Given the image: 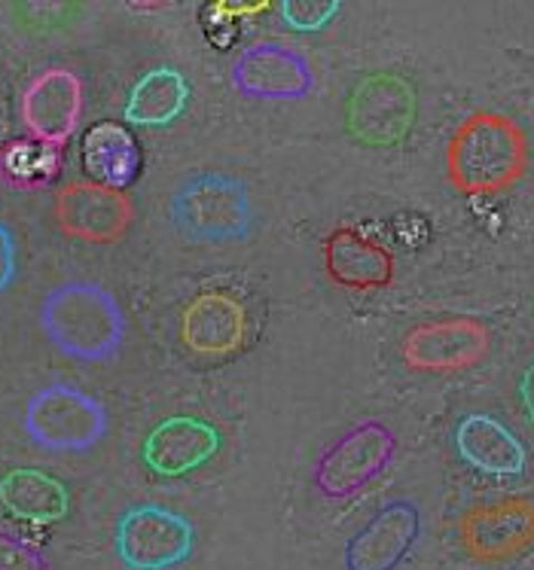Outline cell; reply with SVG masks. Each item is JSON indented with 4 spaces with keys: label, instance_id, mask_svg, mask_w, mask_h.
<instances>
[{
    "label": "cell",
    "instance_id": "ac0fdd59",
    "mask_svg": "<svg viewBox=\"0 0 534 570\" xmlns=\"http://www.w3.org/2000/svg\"><path fill=\"white\" fill-rule=\"evenodd\" d=\"M455 449L465 464L488 476H520L525 470V445L492 415H467L458 421Z\"/></svg>",
    "mask_w": 534,
    "mask_h": 570
},
{
    "label": "cell",
    "instance_id": "52a82bcc",
    "mask_svg": "<svg viewBox=\"0 0 534 570\" xmlns=\"http://www.w3.org/2000/svg\"><path fill=\"white\" fill-rule=\"evenodd\" d=\"M349 131L367 147H395L416 122V92L404 77L376 70L349 98Z\"/></svg>",
    "mask_w": 534,
    "mask_h": 570
},
{
    "label": "cell",
    "instance_id": "e0dca14e",
    "mask_svg": "<svg viewBox=\"0 0 534 570\" xmlns=\"http://www.w3.org/2000/svg\"><path fill=\"white\" fill-rule=\"evenodd\" d=\"M82 171L89 175L93 184L107 189L126 193L140 177L144 156H140L138 138L132 135V128L123 122H95L86 128L80 144Z\"/></svg>",
    "mask_w": 534,
    "mask_h": 570
},
{
    "label": "cell",
    "instance_id": "9c48e42d",
    "mask_svg": "<svg viewBox=\"0 0 534 570\" xmlns=\"http://www.w3.org/2000/svg\"><path fill=\"white\" fill-rule=\"evenodd\" d=\"M492 348V333L476 317H446L409 330L400 354L418 373H462L483 361Z\"/></svg>",
    "mask_w": 534,
    "mask_h": 570
},
{
    "label": "cell",
    "instance_id": "7c38bea8",
    "mask_svg": "<svg viewBox=\"0 0 534 570\" xmlns=\"http://www.w3.org/2000/svg\"><path fill=\"white\" fill-rule=\"evenodd\" d=\"M82 114V80L68 68H49L28 82L22 95V122L31 138L61 147Z\"/></svg>",
    "mask_w": 534,
    "mask_h": 570
},
{
    "label": "cell",
    "instance_id": "5bb4252c",
    "mask_svg": "<svg viewBox=\"0 0 534 570\" xmlns=\"http://www.w3.org/2000/svg\"><path fill=\"white\" fill-rule=\"evenodd\" d=\"M223 449V433L198 415H172L144 440V464L156 476L175 479L205 466Z\"/></svg>",
    "mask_w": 534,
    "mask_h": 570
},
{
    "label": "cell",
    "instance_id": "6da1fadb",
    "mask_svg": "<svg viewBox=\"0 0 534 570\" xmlns=\"http://www.w3.org/2000/svg\"><path fill=\"white\" fill-rule=\"evenodd\" d=\"M528 171V135L498 110H476L446 144V177L462 196H495Z\"/></svg>",
    "mask_w": 534,
    "mask_h": 570
},
{
    "label": "cell",
    "instance_id": "5b68a950",
    "mask_svg": "<svg viewBox=\"0 0 534 570\" xmlns=\"http://www.w3.org/2000/svg\"><path fill=\"white\" fill-rule=\"evenodd\" d=\"M114 547L126 570H175L196 549V524L163 503H135L119 515Z\"/></svg>",
    "mask_w": 534,
    "mask_h": 570
},
{
    "label": "cell",
    "instance_id": "44dd1931",
    "mask_svg": "<svg viewBox=\"0 0 534 570\" xmlns=\"http://www.w3.org/2000/svg\"><path fill=\"white\" fill-rule=\"evenodd\" d=\"M339 12H342L339 0H284V3H279L281 22L293 31H302V35L327 28Z\"/></svg>",
    "mask_w": 534,
    "mask_h": 570
},
{
    "label": "cell",
    "instance_id": "7402d4cb",
    "mask_svg": "<svg viewBox=\"0 0 534 570\" xmlns=\"http://www.w3.org/2000/svg\"><path fill=\"white\" fill-rule=\"evenodd\" d=\"M0 570H49L47 552L25 534L0 528Z\"/></svg>",
    "mask_w": 534,
    "mask_h": 570
},
{
    "label": "cell",
    "instance_id": "8992f818",
    "mask_svg": "<svg viewBox=\"0 0 534 570\" xmlns=\"http://www.w3.org/2000/svg\"><path fill=\"white\" fill-rule=\"evenodd\" d=\"M395 431L379 419H363L321 452L314 485L330 501H346L382 476L395 458Z\"/></svg>",
    "mask_w": 534,
    "mask_h": 570
},
{
    "label": "cell",
    "instance_id": "8fae6325",
    "mask_svg": "<svg viewBox=\"0 0 534 570\" xmlns=\"http://www.w3.org/2000/svg\"><path fill=\"white\" fill-rule=\"evenodd\" d=\"M421 534V512L412 501H391L346 543V570H397Z\"/></svg>",
    "mask_w": 534,
    "mask_h": 570
},
{
    "label": "cell",
    "instance_id": "30bf717a",
    "mask_svg": "<svg viewBox=\"0 0 534 570\" xmlns=\"http://www.w3.org/2000/svg\"><path fill=\"white\" fill-rule=\"evenodd\" d=\"M56 217L61 233L93 245H114L132 226V198L117 189L98 187L93 180L68 184L56 196Z\"/></svg>",
    "mask_w": 534,
    "mask_h": 570
},
{
    "label": "cell",
    "instance_id": "277c9868",
    "mask_svg": "<svg viewBox=\"0 0 534 570\" xmlns=\"http://www.w3.org/2000/svg\"><path fill=\"white\" fill-rule=\"evenodd\" d=\"M25 433L47 452H89L110 428L105 403L74 384L40 387L22 415Z\"/></svg>",
    "mask_w": 534,
    "mask_h": 570
},
{
    "label": "cell",
    "instance_id": "3957f363",
    "mask_svg": "<svg viewBox=\"0 0 534 570\" xmlns=\"http://www.w3.org/2000/svg\"><path fill=\"white\" fill-rule=\"evenodd\" d=\"M172 217L186 238L196 242H242L254 226L251 189L233 175L186 177L172 198Z\"/></svg>",
    "mask_w": 534,
    "mask_h": 570
},
{
    "label": "cell",
    "instance_id": "9a60e30c",
    "mask_svg": "<svg viewBox=\"0 0 534 570\" xmlns=\"http://www.w3.org/2000/svg\"><path fill=\"white\" fill-rule=\"evenodd\" d=\"M181 342L198 357H230L247 342V308L226 291L198 293L181 315Z\"/></svg>",
    "mask_w": 534,
    "mask_h": 570
},
{
    "label": "cell",
    "instance_id": "603a6c76",
    "mask_svg": "<svg viewBox=\"0 0 534 570\" xmlns=\"http://www.w3.org/2000/svg\"><path fill=\"white\" fill-rule=\"evenodd\" d=\"M19 275V247H16V235L7 223L0 220V293L10 287Z\"/></svg>",
    "mask_w": 534,
    "mask_h": 570
},
{
    "label": "cell",
    "instance_id": "4fadbf2b",
    "mask_svg": "<svg viewBox=\"0 0 534 570\" xmlns=\"http://www.w3.org/2000/svg\"><path fill=\"white\" fill-rule=\"evenodd\" d=\"M462 543L479 561H504L534 547V503L525 498L488 503L465 512Z\"/></svg>",
    "mask_w": 534,
    "mask_h": 570
},
{
    "label": "cell",
    "instance_id": "ba28073f",
    "mask_svg": "<svg viewBox=\"0 0 534 570\" xmlns=\"http://www.w3.org/2000/svg\"><path fill=\"white\" fill-rule=\"evenodd\" d=\"M230 77L244 98L256 101H300L318 86L309 56L279 40H260L242 49Z\"/></svg>",
    "mask_w": 534,
    "mask_h": 570
},
{
    "label": "cell",
    "instance_id": "d6986e66",
    "mask_svg": "<svg viewBox=\"0 0 534 570\" xmlns=\"http://www.w3.org/2000/svg\"><path fill=\"white\" fill-rule=\"evenodd\" d=\"M0 507L31 524H56L70 510L65 482L37 466H16L0 476Z\"/></svg>",
    "mask_w": 534,
    "mask_h": 570
},
{
    "label": "cell",
    "instance_id": "cb8c5ba5",
    "mask_svg": "<svg viewBox=\"0 0 534 570\" xmlns=\"http://www.w3.org/2000/svg\"><path fill=\"white\" fill-rule=\"evenodd\" d=\"M520 394H523V406L528 412V419L534 424V363L525 370L523 375V384H520Z\"/></svg>",
    "mask_w": 534,
    "mask_h": 570
},
{
    "label": "cell",
    "instance_id": "2e32d148",
    "mask_svg": "<svg viewBox=\"0 0 534 570\" xmlns=\"http://www.w3.org/2000/svg\"><path fill=\"white\" fill-rule=\"evenodd\" d=\"M324 268L333 284L360 293L379 291L395 281L391 250L382 242L360 235L358 229H337L327 238Z\"/></svg>",
    "mask_w": 534,
    "mask_h": 570
},
{
    "label": "cell",
    "instance_id": "ffe728a7",
    "mask_svg": "<svg viewBox=\"0 0 534 570\" xmlns=\"http://www.w3.org/2000/svg\"><path fill=\"white\" fill-rule=\"evenodd\" d=\"M190 105V82L177 68H153L126 98V122L144 128L172 126Z\"/></svg>",
    "mask_w": 534,
    "mask_h": 570
},
{
    "label": "cell",
    "instance_id": "7a4b0ae2",
    "mask_svg": "<svg viewBox=\"0 0 534 570\" xmlns=\"http://www.w3.org/2000/svg\"><path fill=\"white\" fill-rule=\"evenodd\" d=\"M40 326L49 342L74 361H110L126 342L123 305L95 281H65L52 287L40 305Z\"/></svg>",
    "mask_w": 534,
    "mask_h": 570
}]
</instances>
